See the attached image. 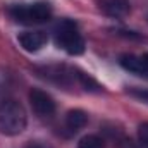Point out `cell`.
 I'll use <instances>...</instances> for the list:
<instances>
[{
  "label": "cell",
  "mask_w": 148,
  "mask_h": 148,
  "mask_svg": "<svg viewBox=\"0 0 148 148\" xmlns=\"http://www.w3.org/2000/svg\"><path fill=\"white\" fill-rule=\"evenodd\" d=\"M28 115L24 107L16 100H3L0 103V134L16 136L26 129Z\"/></svg>",
  "instance_id": "obj_1"
},
{
  "label": "cell",
  "mask_w": 148,
  "mask_h": 148,
  "mask_svg": "<svg viewBox=\"0 0 148 148\" xmlns=\"http://www.w3.org/2000/svg\"><path fill=\"white\" fill-rule=\"evenodd\" d=\"M9 16L21 24H41L52 17V5L45 0H38L33 3H16L7 9Z\"/></svg>",
  "instance_id": "obj_2"
},
{
  "label": "cell",
  "mask_w": 148,
  "mask_h": 148,
  "mask_svg": "<svg viewBox=\"0 0 148 148\" xmlns=\"http://www.w3.org/2000/svg\"><path fill=\"white\" fill-rule=\"evenodd\" d=\"M55 43L59 48L69 55H81L86 48L84 38L81 35L77 24L71 19H62L55 28Z\"/></svg>",
  "instance_id": "obj_3"
},
{
  "label": "cell",
  "mask_w": 148,
  "mask_h": 148,
  "mask_svg": "<svg viewBox=\"0 0 148 148\" xmlns=\"http://www.w3.org/2000/svg\"><path fill=\"white\" fill-rule=\"evenodd\" d=\"M29 103H31L33 110L36 112L40 117H50L55 112L53 98L47 91H43L40 88H31V91H29Z\"/></svg>",
  "instance_id": "obj_4"
},
{
  "label": "cell",
  "mask_w": 148,
  "mask_h": 148,
  "mask_svg": "<svg viewBox=\"0 0 148 148\" xmlns=\"http://www.w3.org/2000/svg\"><path fill=\"white\" fill-rule=\"evenodd\" d=\"M97 7L109 17L124 19L131 12V3L127 0H95Z\"/></svg>",
  "instance_id": "obj_5"
},
{
  "label": "cell",
  "mask_w": 148,
  "mask_h": 148,
  "mask_svg": "<svg viewBox=\"0 0 148 148\" xmlns=\"http://www.w3.org/2000/svg\"><path fill=\"white\" fill-rule=\"evenodd\" d=\"M17 41L26 52H38L47 45V35L43 31H24L17 36Z\"/></svg>",
  "instance_id": "obj_6"
},
{
  "label": "cell",
  "mask_w": 148,
  "mask_h": 148,
  "mask_svg": "<svg viewBox=\"0 0 148 148\" xmlns=\"http://www.w3.org/2000/svg\"><path fill=\"white\" fill-rule=\"evenodd\" d=\"M121 66L129 71L133 74H138V76H148V69L147 64L143 60V55H133V53H126L121 57Z\"/></svg>",
  "instance_id": "obj_7"
},
{
  "label": "cell",
  "mask_w": 148,
  "mask_h": 148,
  "mask_svg": "<svg viewBox=\"0 0 148 148\" xmlns=\"http://www.w3.org/2000/svg\"><path fill=\"white\" fill-rule=\"evenodd\" d=\"M86 124H88V114L84 110L74 109V110H69L66 114V127H67L69 131L76 133V131L83 129Z\"/></svg>",
  "instance_id": "obj_8"
},
{
  "label": "cell",
  "mask_w": 148,
  "mask_h": 148,
  "mask_svg": "<svg viewBox=\"0 0 148 148\" xmlns=\"http://www.w3.org/2000/svg\"><path fill=\"white\" fill-rule=\"evenodd\" d=\"M76 81H77V84H81V88L86 90V91H93V93H100V91H102V86H100L91 76H88V74L83 73V71H77V69H76Z\"/></svg>",
  "instance_id": "obj_9"
},
{
  "label": "cell",
  "mask_w": 148,
  "mask_h": 148,
  "mask_svg": "<svg viewBox=\"0 0 148 148\" xmlns=\"http://www.w3.org/2000/svg\"><path fill=\"white\" fill-rule=\"evenodd\" d=\"M77 148H105V141L97 134H86L79 140Z\"/></svg>",
  "instance_id": "obj_10"
},
{
  "label": "cell",
  "mask_w": 148,
  "mask_h": 148,
  "mask_svg": "<svg viewBox=\"0 0 148 148\" xmlns=\"http://www.w3.org/2000/svg\"><path fill=\"white\" fill-rule=\"evenodd\" d=\"M127 93H129V97L148 103V90H143V88H127Z\"/></svg>",
  "instance_id": "obj_11"
},
{
  "label": "cell",
  "mask_w": 148,
  "mask_h": 148,
  "mask_svg": "<svg viewBox=\"0 0 148 148\" xmlns=\"http://www.w3.org/2000/svg\"><path fill=\"white\" fill-rule=\"evenodd\" d=\"M138 138H140V141L143 145L148 147V122L140 124V127H138Z\"/></svg>",
  "instance_id": "obj_12"
},
{
  "label": "cell",
  "mask_w": 148,
  "mask_h": 148,
  "mask_svg": "<svg viewBox=\"0 0 148 148\" xmlns=\"http://www.w3.org/2000/svg\"><path fill=\"white\" fill-rule=\"evenodd\" d=\"M26 148H52V147L45 141H31V143H28Z\"/></svg>",
  "instance_id": "obj_13"
},
{
  "label": "cell",
  "mask_w": 148,
  "mask_h": 148,
  "mask_svg": "<svg viewBox=\"0 0 148 148\" xmlns=\"http://www.w3.org/2000/svg\"><path fill=\"white\" fill-rule=\"evenodd\" d=\"M143 60H145V64H147V69H148V53L143 55Z\"/></svg>",
  "instance_id": "obj_14"
},
{
  "label": "cell",
  "mask_w": 148,
  "mask_h": 148,
  "mask_svg": "<svg viewBox=\"0 0 148 148\" xmlns=\"http://www.w3.org/2000/svg\"><path fill=\"white\" fill-rule=\"evenodd\" d=\"M147 19H148V17H147Z\"/></svg>",
  "instance_id": "obj_15"
}]
</instances>
